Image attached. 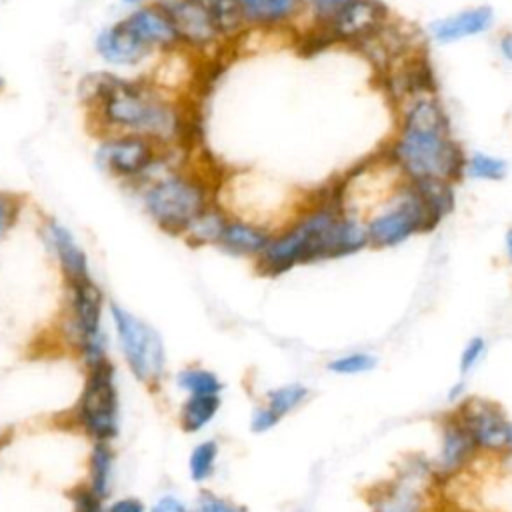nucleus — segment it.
<instances>
[{
  "mask_svg": "<svg viewBox=\"0 0 512 512\" xmlns=\"http://www.w3.org/2000/svg\"><path fill=\"white\" fill-rule=\"evenodd\" d=\"M82 100L98 136L132 132L174 148L188 134L180 96L162 90L150 78L98 72L84 78Z\"/></svg>",
  "mask_w": 512,
  "mask_h": 512,
  "instance_id": "f257e3e1",
  "label": "nucleus"
},
{
  "mask_svg": "<svg viewBox=\"0 0 512 512\" xmlns=\"http://www.w3.org/2000/svg\"><path fill=\"white\" fill-rule=\"evenodd\" d=\"M368 248L364 222L342 210L334 192L302 202L296 214L276 228L254 266L262 276H280L298 266L354 256Z\"/></svg>",
  "mask_w": 512,
  "mask_h": 512,
  "instance_id": "f03ea898",
  "label": "nucleus"
},
{
  "mask_svg": "<svg viewBox=\"0 0 512 512\" xmlns=\"http://www.w3.org/2000/svg\"><path fill=\"white\" fill-rule=\"evenodd\" d=\"M384 154L408 182L456 184L464 178L466 152L454 138L434 90L402 98L398 130Z\"/></svg>",
  "mask_w": 512,
  "mask_h": 512,
  "instance_id": "7ed1b4c3",
  "label": "nucleus"
},
{
  "mask_svg": "<svg viewBox=\"0 0 512 512\" xmlns=\"http://www.w3.org/2000/svg\"><path fill=\"white\" fill-rule=\"evenodd\" d=\"M134 190L144 214L162 232L182 238L192 220L216 202L218 186L198 170L170 164Z\"/></svg>",
  "mask_w": 512,
  "mask_h": 512,
  "instance_id": "20e7f679",
  "label": "nucleus"
},
{
  "mask_svg": "<svg viewBox=\"0 0 512 512\" xmlns=\"http://www.w3.org/2000/svg\"><path fill=\"white\" fill-rule=\"evenodd\" d=\"M62 312V338L78 354L84 370L98 366L108 356V332L104 324L106 298L94 278L68 284Z\"/></svg>",
  "mask_w": 512,
  "mask_h": 512,
  "instance_id": "39448f33",
  "label": "nucleus"
},
{
  "mask_svg": "<svg viewBox=\"0 0 512 512\" xmlns=\"http://www.w3.org/2000/svg\"><path fill=\"white\" fill-rule=\"evenodd\" d=\"M368 248L390 250L402 246L418 234H428L436 228L428 206L418 188L404 180L380 206L364 218Z\"/></svg>",
  "mask_w": 512,
  "mask_h": 512,
  "instance_id": "423d86ee",
  "label": "nucleus"
},
{
  "mask_svg": "<svg viewBox=\"0 0 512 512\" xmlns=\"http://www.w3.org/2000/svg\"><path fill=\"white\" fill-rule=\"evenodd\" d=\"M108 314L116 346L130 374L140 384L158 386L164 380L168 368L162 334L150 322L116 302L108 304Z\"/></svg>",
  "mask_w": 512,
  "mask_h": 512,
  "instance_id": "0eeeda50",
  "label": "nucleus"
},
{
  "mask_svg": "<svg viewBox=\"0 0 512 512\" xmlns=\"http://www.w3.org/2000/svg\"><path fill=\"white\" fill-rule=\"evenodd\" d=\"M72 422L90 442H112L120 434V392L112 360L86 368Z\"/></svg>",
  "mask_w": 512,
  "mask_h": 512,
  "instance_id": "6e6552de",
  "label": "nucleus"
},
{
  "mask_svg": "<svg viewBox=\"0 0 512 512\" xmlns=\"http://www.w3.org/2000/svg\"><path fill=\"white\" fill-rule=\"evenodd\" d=\"M170 148L154 138L132 132H114L100 136L96 146V164L114 180L136 188L168 162Z\"/></svg>",
  "mask_w": 512,
  "mask_h": 512,
  "instance_id": "1a4fd4ad",
  "label": "nucleus"
},
{
  "mask_svg": "<svg viewBox=\"0 0 512 512\" xmlns=\"http://www.w3.org/2000/svg\"><path fill=\"white\" fill-rule=\"evenodd\" d=\"M454 410V416L470 434L480 454H500L504 450L508 416L504 410L486 398H466Z\"/></svg>",
  "mask_w": 512,
  "mask_h": 512,
  "instance_id": "9d476101",
  "label": "nucleus"
},
{
  "mask_svg": "<svg viewBox=\"0 0 512 512\" xmlns=\"http://www.w3.org/2000/svg\"><path fill=\"white\" fill-rule=\"evenodd\" d=\"M174 22L182 48L196 56H204L218 48L220 38L202 0H158Z\"/></svg>",
  "mask_w": 512,
  "mask_h": 512,
  "instance_id": "9b49d317",
  "label": "nucleus"
},
{
  "mask_svg": "<svg viewBox=\"0 0 512 512\" xmlns=\"http://www.w3.org/2000/svg\"><path fill=\"white\" fill-rule=\"evenodd\" d=\"M38 234L44 248L56 262L62 274L64 286L92 278L88 254L84 252L74 232L66 224L58 222L56 218H44Z\"/></svg>",
  "mask_w": 512,
  "mask_h": 512,
  "instance_id": "f8f14e48",
  "label": "nucleus"
},
{
  "mask_svg": "<svg viewBox=\"0 0 512 512\" xmlns=\"http://www.w3.org/2000/svg\"><path fill=\"white\" fill-rule=\"evenodd\" d=\"M122 22L152 54H164L182 48L174 22L158 0L134 6L122 18Z\"/></svg>",
  "mask_w": 512,
  "mask_h": 512,
  "instance_id": "ddd939ff",
  "label": "nucleus"
},
{
  "mask_svg": "<svg viewBox=\"0 0 512 512\" xmlns=\"http://www.w3.org/2000/svg\"><path fill=\"white\" fill-rule=\"evenodd\" d=\"M478 456L480 452L472 442L470 434L466 432V428L460 424L454 412L448 414L440 422L438 450L430 464L432 474L438 476L440 480H448L466 470Z\"/></svg>",
  "mask_w": 512,
  "mask_h": 512,
  "instance_id": "4468645a",
  "label": "nucleus"
},
{
  "mask_svg": "<svg viewBox=\"0 0 512 512\" xmlns=\"http://www.w3.org/2000/svg\"><path fill=\"white\" fill-rule=\"evenodd\" d=\"M430 472L410 470L402 472L396 480L374 490L370 500L372 512H428V496L424 478Z\"/></svg>",
  "mask_w": 512,
  "mask_h": 512,
  "instance_id": "2eb2a0df",
  "label": "nucleus"
},
{
  "mask_svg": "<svg viewBox=\"0 0 512 512\" xmlns=\"http://www.w3.org/2000/svg\"><path fill=\"white\" fill-rule=\"evenodd\" d=\"M98 58L112 68H138L154 56L122 20L102 28L94 38Z\"/></svg>",
  "mask_w": 512,
  "mask_h": 512,
  "instance_id": "dca6fc26",
  "label": "nucleus"
},
{
  "mask_svg": "<svg viewBox=\"0 0 512 512\" xmlns=\"http://www.w3.org/2000/svg\"><path fill=\"white\" fill-rule=\"evenodd\" d=\"M494 26V10L490 6H470L454 14L436 18L428 24V34L438 44H454L476 38Z\"/></svg>",
  "mask_w": 512,
  "mask_h": 512,
  "instance_id": "f3484780",
  "label": "nucleus"
},
{
  "mask_svg": "<svg viewBox=\"0 0 512 512\" xmlns=\"http://www.w3.org/2000/svg\"><path fill=\"white\" fill-rule=\"evenodd\" d=\"M270 234H272V230L262 224L228 214V220H226L222 234L214 248H218L220 252H224L228 256L248 258L254 262L262 254L264 246L268 244Z\"/></svg>",
  "mask_w": 512,
  "mask_h": 512,
  "instance_id": "a211bd4d",
  "label": "nucleus"
},
{
  "mask_svg": "<svg viewBox=\"0 0 512 512\" xmlns=\"http://www.w3.org/2000/svg\"><path fill=\"white\" fill-rule=\"evenodd\" d=\"M246 28L286 30L304 16V0H238Z\"/></svg>",
  "mask_w": 512,
  "mask_h": 512,
  "instance_id": "6ab92c4d",
  "label": "nucleus"
},
{
  "mask_svg": "<svg viewBox=\"0 0 512 512\" xmlns=\"http://www.w3.org/2000/svg\"><path fill=\"white\" fill-rule=\"evenodd\" d=\"M114 462L116 456L112 442H92L86 464V486L104 500H108L112 492Z\"/></svg>",
  "mask_w": 512,
  "mask_h": 512,
  "instance_id": "aec40b11",
  "label": "nucleus"
},
{
  "mask_svg": "<svg viewBox=\"0 0 512 512\" xmlns=\"http://www.w3.org/2000/svg\"><path fill=\"white\" fill-rule=\"evenodd\" d=\"M222 396H186L178 408V424L186 434H200L218 416Z\"/></svg>",
  "mask_w": 512,
  "mask_h": 512,
  "instance_id": "412c9836",
  "label": "nucleus"
},
{
  "mask_svg": "<svg viewBox=\"0 0 512 512\" xmlns=\"http://www.w3.org/2000/svg\"><path fill=\"white\" fill-rule=\"evenodd\" d=\"M226 220H228V212L218 202H214L192 220V224L186 228L182 238L186 240V244L194 248L216 246Z\"/></svg>",
  "mask_w": 512,
  "mask_h": 512,
  "instance_id": "4be33fe9",
  "label": "nucleus"
},
{
  "mask_svg": "<svg viewBox=\"0 0 512 512\" xmlns=\"http://www.w3.org/2000/svg\"><path fill=\"white\" fill-rule=\"evenodd\" d=\"M174 384L184 396H222L224 392L222 378L214 370L198 364L180 368L174 374Z\"/></svg>",
  "mask_w": 512,
  "mask_h": 512,
  "instance_id": "5701e85b",
  "label": "nucleus"
},
{
  "mask_svg": "<svg viewBox=\"0 0 512 512\" xmlns=\"http://www.w3.org/2000/svg\"><path fill=\"white\" fill-rule=\"evenodd\" d=\"M310 388L302 382H286L280 386H272L262 394V402L280 418L284 420L286 416L294 414L300 410L308 398H310Z\"/></svg>",
  "mask_w": 512,
  "mask_h": 512,
  "instance_id": "b1692460",
  "label": "nucleus"
},
{
  "mask_svg": "<svg viewBox=\"0 0 512 512\" xmlns=\"http://www.w3.org/2000/svg\"><path fill=\"white\" fill-rule=\"evenodd\" d=\"M220 460V444L214 438L200 440L188 454V476L194 484L202 486L214 478Z\"/></svg>",
  "mask_w": 512,
  "mask_h": 512,
  "instance_id": "393cba45",
  "label": "nucleus"
},
{
  "mask_svg": "<svg viewBox=\"0 0 512 512\" xmlns=\"http://www.w3.org/2000/svg\"><path fill=\"white\" fill-rule=\"evenodd\" d=\"M508 170L506 158L482 150L466 154L464 160V176L476 182H500L508 176Z\"/></svg>",
  "mask_w": 512,
  "mask_h": 512,
  "instance_id": "a878e982",
  "label": "nucleus"
},
{
  "mask_svg": "<svg viewBox=\"0 0 512 512\" xmlns=\"http://www.w3.org/2000/svg\"><path fill=\"white\" fill-rule=\"evenodd\" d=\"M202 4L206 6V10L224 42L240 36L246 30L238 0H202Z\"/></svg>",
  "mask_w": 512,
  "mask_h": 512,
  "instance_id": "bb28decb",
  "label": "nucleus"
},
{
  "mask_svg": "<svg viewBox=\"0 0 512 512\" xmlns=\"http://www.w3.org/2000/svg\"><path fill=\"white\" fill-rule=\"evenodd\" d=\"M378 366V356L368 350H350L338 354L326 362V370L336 376H360Z\"/></svg>",
  "mask_w": 512,
  "mask_h": 512,
  "instance_id": "cd10ccee",
  "label": "nucleus"
},
{
  "mask_svg": "<svg viewBox=\"0 0 512 512\" xmlns=\"http://www.w3.org/2000/svg\"><path fill=\"white\" fill-rule=\"evenodd\" d=\"M356 0H304V14L314 28L326 32Z\"/></svg>",
  "mask_w": 512,
  "mask_h": 512,
  "instance_id": "c85d7f7f",
  "label": "nucleus"
},
{
  "mask_svg": "<svg viewBox=\"0 0 512 512\" xmlns=\"http://www.w3.org/2000/svg\"><path fill=\"white\" fill-rule=\"evenodd\" d=\"M488 352V340L484 336H472L460 350L458 356V372L462 378H466L468 374H472L480 362L484 360Z\"/></svg>",
  "mask_w": 512,
  "mask_h": 512,
  "instance_id": "c756f323",
  "label": "nucleus"
},
{
  "mask_svg": "<svg viewBox=\"0 0 512 512\" xmlns=\"http://www.w3.org/2000/svg\"><path fill=\"white\" fill-rule=\"evenodd\" d=\"M192 512H246V508L212 490H202L194 500Z\"/></svg>",
  "mask_w": 512,
  "mask_h": 512,
  "instance_id": "7c9ffc66",
  "label": "nucleus"
},
{
  "mask_svg": "<svg viewBox=\"0 0 512 512\" xmlns=\"http://www.w3.org/2000/svg\"><path fill=\"white\" fill-rule=\"evenodd\" d=\"M70 504H72V512H104L106 500L100 498L98 494H94L86 482L72 488L70 490Z\"/></svg>",
  "mask_w": 512,
  "mask_h": 512,
  "instance_id": "2f4dec72",
  "label": "nucleus"
},
{
  "mask_svg": "<svg viewBox=\"0 0 512 512\" xmlns=\"http://www.w3.org/2000/svg\"><path fill=\"white\" fill-rule=\"evenodd\" d=\"M22 210V200L14 194L0 192V240L16 226Z\"/></svg>",
  "mask_w": 512,
  "mask_h": 512,
  "instance_id": "473e14b6",
  "label": "nucleus"
},
{
  "mask_svg": "<svg viewBox=\"0 0 512 512\" xmlns=\"http://www.w3.org/2000/svg\"><path fill=\"white\" fill-rule=\"evenodd\" d=\"M280 422H282V420H280L264 402H260V404H256V406L252 408L248 426H250V430H252L254 434H268V432H272Z\"/></svg>",
  "mask_w": 512,
  "mask_h": 512,
  "instance_id": "72a5a7b5",
  "label": "nucleus"
},
{
  "mask_svg": "<svg viewBox=\"0 0 512 512\" xmlns=\"http://www.w3.org/2000/svg\"><path fill=\"white\" fill-rule=\"evenodd\" d=\"M148 512H192V506L180 494L164 492L148 506Z\"/></svg>",
  "mask_w": 512,
  "mask_h": 512,
  "instance_id": "f704fd0d",
  "label": "nucleus"
},
{
  "mask_svg": "<svg viewBox=\"0 0 512 512\" xmlns=\"http://www.w3.org/2000/svg\"><path fill=\"white\" fill-rule=\"evenodd\" d=\"M104 512H148V506L136 496H120L104 506Z\"/></svg>",
  "mask_w": 512,
  "mask_h": 512,
  "instance_id": "c9c22d12",
  "label": "nucleus"
},
{
  "mask_svg": "<svg viewBox=\"0 0 512 512\" xmlns=\"http://www.w3.org/2000/svg\"><path fill=\"white\" fill-rule=\"evenodd\" d=\"M496 48L502 60H506L508 64H512V30H506L498 36L496 40Z\"/></svg>",
  "mask_w": 512,
  "mask_h": 512,
  "instance_id": "e433bc0d",
  "label": "nucleus"
},
{
  "mask_svg": "<svg viewBox=\"0 0 512 512\" xmlns=\"http://www.w3.org/2000/svg\"><path fill=\"white\" fill-rule=\"evenodd\" d=\"M464 390H466V384H464V378H462V380H458V382H454V384L450 386V390H448V400L460 404V402H462V396H464Z\"/></svg>",
  "mask_w": 512,
  "mask_h": 512,
  "instance_id": "4c0bfd02",
  "label": "nucleus"
},
{
  "mask_svg": "<svg viewBox=\"0 0 512 512\" xmlns=\"http://www.w3.org/2000/svg\"><path fill=\"white\" fill-rule=\"evenodd\" d=\"M504 254L506 258L512 262V226L506 230L504 234Z\"/></svg>",
  "mask_w": 512,
  "mask_h": 512,
  "instance_id": "58836bf2",
  "label": "nucleus"
},
{
  "mask_svg": "<svg viewBox=\"0 0 512 512\" xmlns=\"http://www.w3.org/2000/svg\"><path fill=\"white\" fill-rule=\"evenodd\" d=\"M502 452L512 458V420H510L508 430H506V440H504V450Z\"/></svg>",
  "mask_w": 512,
  "mask_h": 512,
  "instance_id": "ea45409f",
  "label": "nucleus"
},
{
  "mask_svg": "<svg viewBox=\"0 0 512 512\" xmlns=\"http://www.w3.org/2000/svg\"><path fill=\"white\" fill-rule=\"evenodd\" d=\"M118 2H122V4H128V6H138V4H142L144 0H118Z\"/></svg>",
  "mask_w": 512,
  "mask_h": 512,
  "instance_id": "a19ab883",
  "label": "nucleus"
},
{
  "mask_svg": "<svg viewBox=\"0 0 512 512\" xmlns=\"http://www.w3.org/2000/svg\"><path fill=\"white\" fill-rule=\"evenodd\" d=\"M6 88V80H4V76H2V72H0V92Z\"/></svg>",
  "mask_w": 512,
  "mask_h": 512,
  "instance_id": "79ce46f5",
  "label": "nucleus"
},
{
  "mask_svg": "<svg viewBox=\"0 0 512 512\" xmlns=\"http://www.w3.org/2000/svg\"><path fill=\"white\" fill-rule=\"evenodd\" d=\"M294 512H308L306 508H298V510H294Z\"/></svg>",
  "mask_w": 512,
  "mask_h": 512,
  "instance_id": "37998d69",
  "label": "nucleus"
}]
</instances>
